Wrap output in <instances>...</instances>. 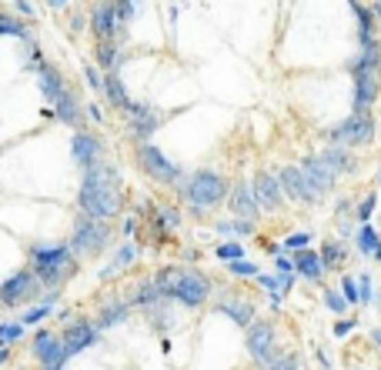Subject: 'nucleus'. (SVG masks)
Listing matches in <instances>:
<instances>
[{
    "label": "nucleus",
    "mask_w": 381,
    "mask_h": 370,
    "mask_svg": "<svg viewBox=\"0 0 381 370\" xmlns=\"http://www.w3.org/2000/svg\"><path fill=\"white\" fill-rule=\"evenodd\" d=\"M77 204L84 214H91L97 221H111L114 214H121V177L107 160H101L97 167H87Z\"/></svg>",
    "instance_id": "obj_1"
},
{
    "label": "nucleus",
    "mask_w": 381,
    "mask_h": 370,
    "mask_svg": "<svg viewBox=\"0 0 381 370\" xmlns=\"http://www.w3.org/2000/svg\"><path fill=\"white\" fill-rule=\"evenodd\" d=\"M30 271L41 277V284H47L51 291H60V284L77 271V254L67 244H34L30 247Z\"/></svg>",
    "instance_id": "obj_2"
},
{
    "label": "nucleus",
    "mask_w": 381,
    "mask_h": 370,
    "mask_svg": "<svg viewBox=\"0 0 381 370\" xmlns=\"http://www.w3.org/2000/svg\"><path fill=\"white\" fill-rule=\"evenodd\" d=\"M154 280L161 284L164 297H174L184 307H201L211 294V284L204 280V273L191 271V267H164Z\"/></svg>",
    "instance_id": "obj_3"
},
{
    "label": "nucleus",
    "mask_w": 381,
    "mask_h": 370,
    "mask_svg": "<svg viewBox=\"0 0 381 370\" xmlns=\"http://www.w3.org/2000/svg\"><path fill=\"white\" fill-rule=\"evenodd\" d=\"M30 71L37 74L41 80V90H44V97L54 103V117L60 123H80V107H77V100L71 97V90L64 87V80L60 74L54 71L51 64H44V60H30Z\"/></svg>",
    "instance_id": "obj_4"
},
{
    "label": "nucleus",
    "mask_w": 381,
    "mask_h": 370,
    "mask_svg": "<svg viewBox=\"0 0 381 370\" xmlns=\"http://www.w3.org/2000/svg\"><path fill=\"white\" fill-rule=\"evenodd\" d=\"M181 194L191 200L194 207H214V204H221V200L228 197V184H224L221 173L198 171V173H191V177L184 180Z\"/></svg>",
    "instance_id": "obj_5"
},
{
    "label": "nucleus",
    "mask_w": 381,
    "mask_h": 370,
    "mask_svg": "<svg viewBox=\"0 0 381 370\" xmlns=\"http://www.w3.org/2000/svg\"><path fill=\"white\" fill-rule=\"evenodd\" d=\"M77 257H94L107 247V221H97L91 214H80L74 227V237H71Z\"/></svg>",
    "instance_id": "obj_6"
},
{
    "label": "nucleus",
    "mask_w": 381,
    "mask_h": 370,
    "mask_svg": "<svg viewBox=\"0 0 381 370\" xmlns=\"http://www.w3.org/2000/svg\"><path fill=\"white\" fill-rule=\"evenodd\" d=\"M371 134H375L371 114H368V110H351L348 121H341L338 127H331L328 137H331V144H341V147H361V144L371 140Z\"/></svg>",
    "instance_id": "obj_7"
},
{
    "label": "nucleus",
    "mask_w": 381,
    "mask_h": 370,
    "mask_svg": "<svg viewBox=\"0 0 381 370\" xmlns=\"http://www.w3.org/2000/svg\"><path fill=\"white\" fill-rule=\"evenodd\" d=\"M248 354L254 357V364L264 370H271L278 364V344H275V327L268 321H257L248 327Z\"/></svg>",
    "instance_id": "obj_8"
},
{
    "label": "nucleus",
    "mask_w": 381,
    "mask_h": 370,
    "mask_svg": "<svg viewBox=\"0 0 381 370\" xmlns=\"http://www.w3.org/2000/svg\"><path fill=\"white\" fill-rule=\"evenodd\" d=\"M41 294V277L34 271H17L14 277L3 280L0 287V304L3 307H17V304H30Z\"/></svg>",
    "instance_id": "obj_9"
},
{
    "label": "nucleus",
    "mask_w": 381,
    "mask_h": 370,
    "mask_svg": "<svg viewBox=\"0 0 381 370\" xmlns=\"http://www.w3.org/2000/svg\"><path fill=\"white\" fill-rule=\"evenodd\" d=\"M137 164H141V171L148 173L151 180H157V184H174V180H178V167L157 147H151V144H141V147H137Z\"/></svg>",
    "instance_id": "obj_10"
},
{
    "label": "nucleus",
    "mask_w": 381,
    "mask_h": 370,
    "mask_svg": "<svg viewBox=\"0 0 381 370\" xmlns=\"http://www.w3.org/2000/svg\"><path fill=\"white\" fill-rule=\"evenodd\" d=\"M34 357L44 364V370H60V364L67 360V350H64V337H54L51 330H41L37 337H34Z\"/></svg>",
    "instance_id": "obj_11"
},
{
    "label": "nucleus",
    "mask_w": 381,
    "mask_h": 370,
    "mask_svg": "<svg viewBox=\"0 0 381 370\" xmlns=\"http://www.w3.org/2000/svg\"><path fill=\"white\" fill-rule=\"evenodd\" d=\"M91 27H94L97 40H114V37L124 34V27L117 21L114 0H97V3H94V10H91Z\"/></svg>",
    "instance_id": "obj_12"
},
{
    "label": "nucleus",
    "mask_w": 381,
    "mask_h": 370,
    "mask_svg": "<svg viewBox=\"0 0 381 370\" xmlns=\"http://www.w3.org/2000/svg\"><path fill=\"white\" fill-rule=\"evenodd\" d=\"M254 197H257V204H261L264 210H278L281 200H284L281 177H275V173H268V171H261L257 177H254Z\"/></svg>",
    "instance_id": "obj_13"
},
{
    "label": "nucleus",
    "mask_w": 381,
    "mask_h": 370,
    "mask_svg": "<svg viewBox=\"0 0 381 370\" xmlns=\"http://www.w3.org/2000/svg\"><path fill=\"white\" fill-rule=\"evenodd\" d=\"M301 171H305L308 184H311V190H314V197H325L331 187H334V177H338L321 157H308V160H301Z\"/></svg>",
    "instance_id": "obj_14"
},
{
    "label": "nucleus",
    "mask_w": 381,
    "mask_h": 370,
    "mask_svg": "<svg viewBox=\"0 0 381 370\" xmlns=\"http://www.w3.org/2000/svg\"><path fill=\"white\" fill-rule=\"evenodd\" d=\"M278 177H281L284 194L291 200H301V204H311V200H314V190H311V184H308V177L301 167H284Z\"/></svg>",
    "instance_id": "obj_15"
},
{
    "label": "nucleus",
    "mask_w": 381,
    "mask_h": 370,
    "mask_svg": "<svg viewBox=\"0 0 381 370\" xmlns=\"http://www.w3.org/2000/svg\"><path fill=\"white\" fill-rule=\"evenodd\" d=\"M71 150H74L77 164L87 171V167H97L104 157H101V144H97V137H91V134H74V144H71Z\"/></svg>",
    "instance_id": "obj_16"
},
{
    "label": "nucleus",
    "mask_w": 381,
    "mask_h": 370,
    "mask_svg": "<svg viewBox=\"0 0 381 370\" xmlns=\"http://www.w3.org/2000/svg\"><path fill=\"white\" fill-rule=\"evenodd\" d=\"M127 117H130V137H137V140L151 137L154 127H157V114H154L148 103H134V107L127 110Z\"/></svg>",
    "instance_id": "obj_17"
},
{
    "label": "nucleus",
    "mask_w": 381,
    "mask_h": 370,
    "mask_svg": "<svg viewBox=\"0 0 381 370\" xmlns=\"http://www.w3.org/2000/svg\"><path fill=\"white\" fill-rule=\"evenodd\" d=\"M257 197H254V187L248 184H238L234 190H231V210L241 217V221H254L257 217Z\"/></svg>",
    "instance_id": "obj_18"
},
{
    "label": "nucleus",
    "mask_w": 381,
    "mask_h": 370,
    "mask_svg": "<svg viewBox=\"0 0 381 370\" xmlns=\"http://www.w3.org/2000/svg\"><path fill=\"white\" fill-rule=\"evenodd\" d=\"M91 341H94V327L87 321H77L64 330V350H67V357H74L84 347H91Z\"/></svg>",
    "instance_id": "obj_19"
},
{
    "label": "nucleus",
    "mask_w": 381,
    "mask_h": 370,
    "mask_svg": "<svg viewBox=\"0 0 381 370\" xmlns=\"http://www.w3.org/2000/svg\"><path fill=\"white\" fill-rule=\"evenodd\" d=\"M295 273H301V277H308V280H318L321 273L328 271L325 267V257L321 254H314V250H295Z\"/></svg>",
    "instance_id": "obj_20"
},
{
    "label": "nucleus",
    "mask_w": 381,
    "mask_h": 370,
    "mask_svg": "<svg viewBox=\"0 0 381 370\" xmlns=\"http://www.w3.org/2000/svg\"><path fill=\"white\" fill-rule=\"evenodd\" d=\"M218 310L221 314H228L234 323H241V327H251L254 323V307L248 300H234V297H218Z\"/></svg>",
    "instance_id": "obj_21"
},
{
    "label": "nucleus",
    "mask_w": 381,
    "mask_h": 370,
    "mask_svg": "<svg viewBox=\"0 0 381 370\" xmlns=\"http://www.w3.org/2000/svg\"><path fill=\"white\" fill-rule=\"evenodd\" d=\"M104 94H107V103H111V107H117V110H124V114L134 107V103L127 100L124 84H121L117 74H104Z\"/></svg>",
    "instance_id": "obj_22"
},
{
    "label": "nucleus",
    "mask_w": 381,
    "mask_h": 370,
    "mask_svg": "<svg viewBox=\"0 0 381 370\" xmlns=\"http://www.w3.org/2000/svg\"><path fill=\"white\" fill-rule=\"evenodd\" d=\"M355 7V17H358V37H361V47L375 44L378 37H371V27H375V7H361L358 0H351Z\"/></svg>",
    "instance_id": "obj_23"
},
{
    "label": "nucleus",
    "mask_w": 381,
    "mask_h": 370,
    "mask_svg": "<svg viewBox=\"0 0 381 370\" xmlns=\"http://www.w3.org/2000/svg\"><path fill=\"white\" fill-rule=\"evenodd\" d=\"M321 160H325L334 173H345V171H351V167H355V160H351L348 147H341V144H334L331 150H325V153H321Z\"/></svg>",
    "instance_id": "obj_24"
},
{
    "label": "nucleus",
    "mask_w": 381,
    "mask_h": 370,
    "mask_svg": "<svg viewBox=\"0 0 381 370\" xmlns=\"http://www.w3.org/2000/svg\"><path fill=\"white\" fill-rule=\"evenodd\" d=\"M117 64H121V57H117L114 40H97V67H101L104 74H114Z\"/></svg>",
    "instance_id": "obj_25"
},
{
    "label": "nucleus",
    "mask_w": 381,
    "mask_h": 370,
    "mask_svg": "<svg viewBox=\"0 0 381 370\" xmlns=\"http://www.w3.org/2000/svg\"><path fill=\"white\" fill-rule=\"evenodd\" d=\"M161 297H164L161 284H157V280H148V284H141V287H137V294H134V304H137V307H148V304L161 300Z\"/></svg>",
    "instance_id": "obj_26"
},
{
    "label": "nucleus",
    "mask_w": 381,
    "mask_h": 370,
    "mask_svg": "<svg viewBox=\"0 0 381 370\" xmlns=\"http://www.w3.org/2000/svg\"><path fill=\"white\" fill-rule=\"evenodd\" d=\"M127 317V304H107L101 310V317H97V327H114L117 321H124Z\"/></svg>",
    "instance_id": "obj_27"
},
{
    "label": "nucleus",
    "mask_w": 381,
    "mask_h": 370,
    "mask_svg": "<svg viewBox=\"0 0 381 370\" xmlns=\"http://www.w3.org/2000/svg\"><path fill=\"white\" fill-rule=\"evenodd\" d=\"M134 257H137V247H134V244H124V247H121V254L114 257V264H111V267H104V271H101V277H111V273H117L121 267H124V264H130Z\"/></svg>",
    "instance_id": "obj_28"
},
{
    "label": "nucleus",
    "mask_w": 381,
    "mask_h": 370,
    "mask_svg": "<svg viewBox=\"0 0 381 370\" xmlns=\"http://www.w3.org/2000/svg\"><path fill=\"white\" fill-rule=\"evenodd\" d=\"M321 257H325V267H338L341 260H345V250L338 241H325L321 244Z\"/></svg>",
    "instance_id": "obj_29"
},
{
    "label": "nucleus",
    "mask_w": 381,
    "mask_h": 370,
    "mask_svg": "<svg viewBox=\"0 0 381 370\" xmlns=\"http://www.w3.org/2000/svg\"><path fill=\"white\" fill-rule=\"evenodd\" d=\"M378 247H381V237L371 227H365L361 237H358V250H361V254H378Z\"/></svg>",
    "instance_id": "obj_30"
},
{
    "label": "nucleus",
    "mask_w": 381,
    "mask_h": 370,
    "mask_svg": "<svg viewBox=\"0 0 381 370\" xmlns=\"http://www.w3.org/2000/svg\"><path fill=\"white\" fill-rule=\"evenodd\" d=\"M0 30H3V34H10V37H21V40H30V34H27L24 27L17 24V21H14L10 14H3V17H0Z\"/></svg>",
    "instance_id": "obj_31"
},
{
    "label": "nucleus",
    "mask_w": 381,
    "mask_h": 370,
    "mask_svg": "<svg viewBox=\"0 0 381 370\" xmlns=\"http://www.w3.org/2000/svg\"><path fill=\"white\" fill-rule=\"evenodd\" d=\"M218 230H221V234H251L254 221H241V217H238V221H231V223H218Z\"/></svg>",
    "instance_id": "obj_32"
},
{
    "label": "nucleus",
    "mask_w": 381,
    "mask_h": 370,
    "mask_svg": "<svg viewBox=\"0 0 381 370\" xmlns=\"http://www.w3.org/2000/svg\"><path fill=\"white\" fill-rule=\"evenodd\" d=\"M375 207H378V197H375V194H368V197L361 200V207L355 210V217L361 223H368V221H371V214H375Z\"/></svg>",
    "instance_id": "obj_33"
},
{
    "label": "nucleus",
    "mask_w": 381,
    "mask_h": 370,
    "mask_svg": "<svg viewBox=\"0 0 381 370\" xmlns=\"http://www.w3.org/2000/svg\"><path fill=\"white\" fill-rule=\"evenodd\" d=\"M228 271L234 273V277H257V267H254L251 260H244V257H241V260H231Z\"/></svg>",
    "instance_id": "obj_34"
},
{
    "label": "nucleus",
    "mask_w": 381,
    "mask_h": 370,
    "mask_svg": "<svg viewBox=\"0 0 381 370\" xmlns=\"http://www.w3.org/2000/svg\"><path fill=\"white\" fill-rule=\"evenodd\" d=\"M214 254H218L221 260H228V264H231V260H241V244H238V241H228V244L218 247Z\"/></svg>",
    "instance_id": "obj_35"
},
{
    "label": "nucleus",
    "mask_w": 381,
    "mask_h": 370,
    "mask_svg": "<svg viewBox=\"0 0 381 370\" xmlns=\"http://www.w3.org/2000/svg\"><path fill=\"white\" fill-rule=\"evenodd\" d=\"M341 291H345V300H348V304H361V291H358L355 277H348V273H345V280H341Z\"/></svg>",
    "instance_id": "obj_36"
},
{
    "label": "nucleus",
    "mask_w": 381,
    "mask_h": 370,
    "mask_svg": "<svg viewBox=\"0 0 381 370\" xmlns=\"http://www.w3.org/2000/svg\"><path fill=\"white\" fill-rule=\"evenodd\" d=\"M114 7H117V21H121V27L134 17V10H137V3L134 0H114Z\"/></svg>",
    "instance_id": "obj_37"
},
{
    "label": "nucleus",
    "mask_w": 381,
    "mask_h": 370,
    "mask_svg": "<svg viewBox=\"0 0 381 370\" xmlns=\"http://www.w3.org/2000/svg\"><path fill=\"white\" fill-rule=\"evenodd\" d=\"M21 330H24V323H3V327H0V341H3V344H10V341H17V337H21Z\"/></svg>",
    "instance_id": "obj_38"
},
{
    "label": "nucleus",
    "mask_w": 381,
    "mask_h": 370,
    "mask_svg": "<svg viewBox=\"0 0 381 370\" xmlns=\"http://www.w3.org/2000/svg\"><path fill=\"white\" fill-rule=\"evenodd\" d=\"M47 310H51V304H41V307H34V310H27L24 317H21V323H24V327H27V323H37V321H41V317H47Z\"/></svg>",
    "instance_id": "obj_39"
},
{
    "label": "nucleus",
    "mask_w": 381,
    "mask_h": 370,
    "mask_svg": "<svg viewBox=\"0 0 381 370\" xmlns=\"http://www.w3.org/2000/svg\"><path fill=\"white\" fill-rule=\"evenodd\" d=\"M325 304H328V310L341 314V310H345V294H338V291H328V294H325Z\"/></svg>",
    "instance_id": "obj_40"
},
{
    "label": "nucleus",
    "mask_w": 381,
    "mask_h": 370,
    "mask_svg": "<svg viewBox=\"0 0 381 370\" xmlns=\"http://www.w3.org/2000/svg\"><path fill=\"white\" fill-rule=\"evenodd\" d=\"M308 241H311L308 234H291V237L284 241V247H288V250H305V247H308Z\"/></svg>",
    "instance_id": "obj_41"
},
{
    "label": "nucleus",
    "mask_w": 381,
    "mask_h": 370,
    "mask_svg": "<svg viewBox=\"0 0 381 370\" xmlns=\"http://www.w3.org/2000/svg\"><path fill=\"white\" fill-rule=\"evenodd\" d=\"M358 291H361V304L371 300V280L368 277H358Z\"/></svg>",
    "instance_id": "obj_42"
},
{
    "label": "nucleus",
    "mask_w": 381,
    "mask_h": 370,
    "mask_svg": "<svg viewBox=\"0 0 381 370\" xmlns=\"http://www.w3.org/2000/svg\"><path fill=\"white\" fill-rule=\"evenodd\" d=\"M84 74H87V80H91V87H94V90H104V80H101V74H97V67H87Z\"/></svg>",
    "instance_id": "obj_43"
},
{
    "label": "nucleus",
    "mask_w": 381,
    "mask_h": 370,
    "mask_svg": "<svg viewBox=\"0 0 381 370\" xmlns=\"http://www.w3.org/2000/svg\"><path fill=\"white\" fill-rule=\"evenodd\" d=\"M151 321H154V327H168V323H171V314H168V310H154Z\"/></svg>",
    "instance_id": "obj_44"
},
{
    "label": "nucleus",
    "mask_w": 381,
    "mask_h": 370,
    "mask_svg": "<svg viewBox=\"0 0 381 370\" xmlns=\"http://www.w3.org/2000/svg\"><path fill=\"white\" fill-rule=\"evenodd\" d=\"M348 330H355V321H338L334 323V334H338V337H345Z\"/></svg>",
    "instance_id": "obj_45"
},
{
    "label": "nucleus",
    "mask_w": 381,
    "mask_h": 370,
    "mask_svg": "<svg viewBox=\"0 0 381 370\" xmlns=\"http://www.w3.org/2000/svg\"><path fill=\"white\" fill-rule=\"evenodd\" d=\"M87 117H91V121H104L101 107H97V103H87Z\"/></svg>",
    "instance_id": "obj_46"
},
{
    "label": "nucleus",
    "mask_w": 381,
    "mask_h": 370,
    "mask_svg": "<svg viewBox=\"0 0 381 370\" xmlns=\"http://www.w3.org/2000/svg\"><path fill=\"white\" fill-rule=\"evenodd\" d=\"M161 214H164V223H171V227L178 223V210H171V207H164Z\"/></svg>",
    "instance_id": "obj_47"
},
{
    "label": "nucleus",
    "mask_w": 381,
    "mask_h": 370,
    "mask_svg": "<svg viewBox=\"0 0 381 370\" xmlns=\"http://www.w3.org/2000/svg\"><path fill=\"white\" fill-rule=\"evenodd\" d=\"M17 10H21L24 17H34V7H30V0H17Z\"/></svg>",
    "instance_id": "obj_48"
},
{
    "label": "nucleus",
    "mask_w": 381,
    "mask_h": 370,
    "mask_svg": "<svg viewBox=\"0 0 381 370\" xmlns=\"http://www.w3.org/2000/svg\"><path fill=\"white\" fill-rule=\"evenodd\" d=\"M47 3H51V7H64L67 0H47Z\"/></svg>",
    "instance_id": "obj_49"
},
{
    "label": "nucleus",
    "mask_w": 381,
    "mask_h": 370,
    "mask_svg": "<svg viewBox=\"0 0 381 370\" xmlns=\"http://www.w3.org/2000/svg\"><path fill=\"white\" fill-rule=\"evenodd\" d=\"M375 344H381V327H378V330H375Z\"/></svg>",
    "instance_id": "obj_50"
},
{
    "label": "nucleus",
    "mask_w": 381,
    "mask_h": 370,
    "mask_svg": "<svg viewBox=\"0 0 381 370\" xmlns=\"http://www.w3.org/2000/svg\"><path fill=\"white\" fill-rule=\"evenodd\" d=\"M375 14H381V0H378V3H375Z\"/></svg>",
    "instance_id": "obj_51"
},
{
    "label": "nucleus",
    "mask_w": 381,
    "mask_h": 370,
    "mask_svg": "<svg viewBox=\"0 0 381 370\" xmlns=\"http://www.w3.org/2000/svg\"><path fill=\"white\" fill-rule=\"evenodd\" d=\"M375 257H378V264H381V247H378V254H375Z\"/></svg>",
    "instance_id": "obj_52"
},
{
    "label": "nucleus",
    "mask_w": 381,
    "mask_h": 370,
    "mask_svg": "<svg viewBox=\"0 0 381 370\" xmlns=\"http://www.w3.org/2000/svg\"><path fill=\"white\" fill-rule=\"evenodd\" d=\"M298 370H301V367H298Z\"/></svg>",
    "instance_id": "obj_53"
}]
</instances>
